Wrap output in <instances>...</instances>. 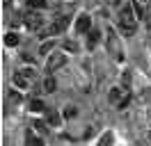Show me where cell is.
Segmentation results:
<instances>
[{"mask_svg":"<svg viewBox=\"0 0 151 146\" xmlns=\"http://www.w3.org/2000/svg\"><path fill=\"white\" fill-rule=\"evenodd\" d=\"M32 128H35V132H39V135H46L48 132V121H44V119H37L35 123H32Z\"/></svg>","mask_w":151,"mask_h":146,"instance_id":"13","label":"cell"},{"mask_svg":"<svg viewBox=\"0 0 151 146\" xmlns=\"http://www.w3.org/2000/svg\"><path fill=\"white\" fill-rule=\"evenodd\" d=\"M5 7H7V9L12 7V0H5Z\"/></svg>","mask_w":151,"mask_h":146,"instance_id":"27","label":"cell"},{"mask_svg":"<svg viewBox=\"0 0 151 146\" xmlns=\"http://www.w3.org/2000/svg\"><path fill=\"white\" fill-rule=\"evenodd\" d=\"M92 30V18L87 16V14H80V16L76 18V32L78 34H87Z\"/></svg>","mask_w":151,"mask_h":146,"instance_id":"6","label":"cell"},{"mask_svg":"<svg viewBox=\"0 0 151 146\" xmlns=\"http://www.w3.org/2000/svg\"><path fill=\"white\" fill-rule=\"evenodd\" d=\"M23 25L28 27V30H32V32H35V30H41V27H44V16L39 14L37 9H30V11L23 14Z\"/></svg>","mask_w":151,"mask_h":146,"instance_id":"2","label":"cell"},{"mask_svg":"<svg viewBox=\"0 0 151 146\" xmlns=\"http://www.w3.org/2000/svg\"><path fill=\"white\" fill-rule=\"evenodd\" d=\"M12 82H14L16 87H21V89H28V87H30V80H28V78H25V75H23L21 71H16V73H14Z\"/></svg>","mask_w":151,"mask_h":146,"instance_id":"12","label":"cell"},{"mask_svg":"<svg viewBox=\"0 0 151 146\" xmlns=\"http://www.w3.org/2000/svg\"><path fill=\"white\" fill-rule=\"evenodd\" d=\"M62 117H64V119H76V117H78V110H76L73 105H66V107L62 110Z\"/></svg>","mask_w":151,"mask_h":146,"instance_id":"17","label":"cell"},{"mask_svg":"<svg viewBox=\"0 0 151 146\" xmlns=\"http://www.w3.org/2000/svg\"><path fill=\"white\" fill-rule=\"evenodd\" d=\"M25 144H28V146H46L41 137L35 135V128H30L28 132H25Z\"/></svg>","mask_w":151,"mask_h":146,"instance_id":"8","label":"cell"},{"mask_svg":"<svg viewBox=\"0 0 151 146\" xmlns=\"http://www.w3.org/2000/svg\"><path fill=\"white\" fill-rule=\"evenodd\" d=\"M5 44L9 46V48H12V46H19L21 44V36L16 34V32H7V34H5Z\"/></svg>","mask_w":151,"mask_h":146,"instance_id":"15","label":"cell"},{"mask_svg":"<svg viewBox=\"0 0 151 146\" xmlns=\"http://www.w3.org/2000/svg\"><path fill=\"white\" fill-rule=\"evenodd\" d=\"M140 2H142V0H133V2H131V5H133V11H135V16H137V21L144 18V7H142Z\"/></svg>","mask_w":151,"mask_h":146,"instance_id":"16","label":"cell"},{"mask_svg":"<svg viewBox=\"0 0 151 146\" xmlns=\"http://www.w3.org/2000/svg\"><path fill=\"white\" fill-rule=\"evenodd\" d=\"M21 73H23V75H25V78H28L30 82L35 80V78H37V71H35V69H19Z\"/></svg>","mask_w":151,"mask_h":146,"instance_id":"19","label":"cell"},{"mask_svg":"<svg viewBox=\"0 0 151 146\" xmlns=\"http://www.w3.org/2000/svg\"><path fill=\"white\" fill-rule=\"evenodd\" d=\"M105 41H108V50L112 55L117 62H124V50H122V44H119V36L114 34V30L110 27L108 34H105Z\"/></svg>","mask_w":151,"mask_h":146,"instance_id":"1","label":"cell"},{"mask_svg":"<svg viewBox=\"0 0 151 146\" xmlns=\"http://www.w3.org/2000/svg\"><path fill=\"white\" fill-rule=\"evenodd\" d=\"M99 39H101V32H99V30H89V32H87V48H89V50L96 48V46H99Z\"/></svg>","mask_w":151,"mask_h":146,"instance_id":"11","label":"cell"},{"mask_svg":"<svg viewBox=\"0 0 151 146\" xmlns=\"http://www.w3.org/2000/svg\"><path fill=\"white\" fill-rule=\"evenodd\" d=\"M66 27H69V18H66V16H60V18H55V21L50 23V27H48V30H44V36H55V34H62Z\"/></svg>","mask_w":151,"mask_h":146,"instance_id":"3","label":"cell"},{"mask_svg":"<svg viewBox=\"0 0 151 146\" xmlns=\"http://www.w3.org/2000/svg\"><path fill=\"white\" fill-rule=\"evenodd\" d=\"M108 2H110L112 7H117V5H119V0H108Z\"/></svg>","mask_w":151,"mask_h":146,"instance_id":"26","label":"cell"},{"mask_svg":"<svg viewBox=\"0 0 151 146\" xmlns=\"http://www.w3.org/2000/svg\"><path fill=\"white\" fill-rule=\"evenodd\" d=\"M64 48H66V50H78V46H76L73 41H66V44H64Z\"/></svg>","mask_w":151,"mask_h":146,"instance_id":"24","label":"cell"},{"mask_svg":"<svg viewBox=\"0 0 151 146\" xmlns=\"http://www.w3.org/2000/svg\"><path fill=\"white\" fill-rule=\"evenodd\" d=\"M23 59H25V62H30V64L35 62V57H32V55H30V53H25V55H23Z\"/></svg>","mask_w":151,"mask_h":146,"instance_id":"25","label":"cell"},{"mask_svg":"<svg viewBox=\"0 0 151 146\" xmlns=\"http://www.w3.org/2000/svg\"><path fill=\"white\" fill-rule=\"evenodd\" d=\"M119 30L124 32V36H133V34H135V30H137V18L119 16Z\"/></svg>","mask_w":151,"mask_h":146,"instance_id":"5","label":"cell"},{"mask_svg":"<svg viewBox=\"0 0 151 146\" xmlns=\"http://www.w3.org/2000/svg\"><path fill=\"white\" fill-rule=\"evenodd\" d=\"M50 48H53V44H50V41H46V44L41 46V53L46 55V53H50Z\"/></svg>","mask_w":151,"mask_h":146,"instance_id":"23","label":"cell"},{"mask_svg":"<svg viewBox=\"0 0 151 146\" xmlns=\"http://www.w3.org/2000/svg\"><path fill=\"white\" fill-rule=\"evenodd\" d=\"M9 98H12V103H16V105L23 103V96H21L19 91H9Z\"/></svg>","mask_w":151,"mask_h":146,"instance_id":"21","label":"cell"},{"mask_svg":"<svg viewBox=\"0 0 151 146\" xmlns=\"http://www.w3.org/2000/svg\"><path fill=\"white\" fill-rule=\"evenodd\" d=\"M46 5H48L46 0H28V7L30 9H44Z\"/></svg>","mask_w":151,"mask_h":146,"instance_id":"18","label":"cell"},{"mask_svg":"<svg viewBox=\"0 0 151 146\" xmlns=\"http://www.w3.org/2000/svg\"><path fill=\"white\" fill-rule=\"evenodd\" d=\"M122 82H124V87H131V73H124Z\"/></svg>","mask_w":151,"mask_h":146,"instance_id":"22","label":"cell"},{"mask_svg":"<svg viewBox=\"0 0 151 146\" xmlns=\"http://www.w3.org/2000/svg\"><path fill=\"white\" fill-rule=\"evenodd\" d=\"M62 114H60V112H55V110H48V114H46V121H48V126L50 128H57L60 126V123H62Z\"/></svg>","mask_w":151,"mask_h":146,"instance_id":"10","label":"cell"},{"mask_svg":"<svg viewBox=\"0 0 151 146\" xmlns=\"http://www.w3.org/2000/svg\"><path fill=\"white\" fill-rule=\"evenodd\" d=\"M126 96H128V91H126V89H122V87H114V89H110V96H108V98H110V103L119 105V103H122Z\"/></svg>","mask_w":151,"mask_h":146,"instance_id":"7","label":"cell"},{"mask_svg":"<svg viewBox=\"0 0 151 146\" xmlns=\"http://www.w3.org/2000/svg\"><path fill=\"white\" fill-rule=\"evenodd\" d=\"M55 89H57V82H55V78H53V75H48L46 80H44V94H53Z\"/></svg>","mask_w":151,"mask_h":146,"instance_id":"14","label":"cell"},{"mask_svg":"<svg viewBox=\"0 0 151 146\" xmlns=\"http://www.w3.org/2000/svg\"><path fill=\"white\" fill-rule=\"evenodd\" d=\"M99 146H112V135H110V132H105V135L99 139Z\"/></svg>","mask_w":151,"mask_h":146,"instance_id":"20","label":"cell"},{"mask_svg":"<svg viewBox=\"0 0 151 146\" xmlns=\"http://www.w3.org/2000/svg\"><path fill=\"white\" fill-rule=\"evenodd\" d=\"M44 110H46V105H44V100H41V98H30L28 100V112L39 114V112H44Z\"/></svg>","mask_w":151,"mask_h":146,"instance_id":"9","label":"cell"},{"mask_svg":"<svg viewBox=\"0 0 151 146\" xmlns=\"http://www.w3.org/2000/svg\"><path fill=\"white\" fill-rule=\"evenodd\" d=\"M64 64H66V55L60 53V50H53L50 57H48V62H46V69H48V73H53V71H57L60 66H64Z\"/></svg>","mask_w":151,"mask_h":146,"instance_id":"4","label":"cell"}]
</instances>
